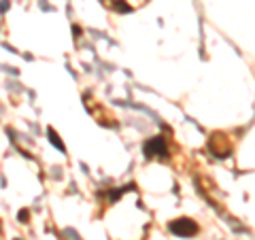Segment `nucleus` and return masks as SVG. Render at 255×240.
<instances>
[{
    "label": "nucleus",
    "instance_id": "1",
    "mask_svg": "<svg viewBox=\"0 0 255 240\" xmlns=\"http://www.w3.org/2000/svg\"><path fill=\"white\" fill-rule=\"evenodd\" d=\"M168 228H170V232H172L174 236H185V238H189V236H196L198 234V226L191 219H185V217L170 221Z\"/></svg>",
    "mask_w": 255,
    "mask_h": 240
},
{
    "label": "nucleus",
    "instance_id": "2",
    "mask_svg": "<svg viewBox=\"0 0 255 240\" xmlns=\"http://www.w3.org/2000/svg\"><path fill=\"white\" fill-rule=\"evenodd\" d=\"M145 155L147 157H162L166 155V142L162 136H155V138H151L147 145H145Z\"/></svg>",
    "mask_w": 255,
    "mask_h": 240
},
{
    "label": "nucleus",
    "instance_id": "3",
    "mask_svg": "<svg viewBox=\"0 0 255 240\" xmlns=\"http://www.w3.org/2000/svg\"><path fill=\"white\" fill-rule=\"evenodd\" d=\"M47 134H49V140L53 142V147H58L60 151H66V149H64V142L58 138V134L53 132V127H49V130H47Z\"/></svg>",
    "mask_w": 255,
    "mask_h": 240
},
{
    "label": "nucleus",
    "instance_id": "4",
    "mask_svg": "<svg viewBox=\"0 0 255 240\" xmlns=\"http://www.w3.org/2000/svg\"><path fill=\"white\" fill-rule=\"evenodd\" d=\"M19 221H28V211H21L19 213Z\"/></svg>",
    "mask_w": 255,
    "mask_h": 240
},
{
    "label": "nucleus",
    "instance_id": "5",
    "mask_svg": "<svg viewBox=\"0 0 255 240\" xmlns=\"http://www.w3.org/2000/svg\"><path fill=\"white\" fill-rule=\"evenodd\" d=\"M134 2H136V4H140V0H134Z\"/></svg>",
    "mask_w": 255,
    "mask_h": 240
}]
</instances>
